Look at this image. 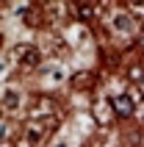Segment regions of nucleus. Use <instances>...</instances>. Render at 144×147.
<instances>
[{
	"label": "nucleus",
	"instance_id": "nucleus-6",
	"mask_svg": "<svg viewBox=\"0 0 144 147\" xmlns=\"http://www.w3.org/2000/svg\"><path fill=\"white\" fill-rule=\"evenodd\" d=\"M75 11H78V20H92L94 6H83V3H78V6H75Z\"/></svg>",
	"mask_w": 144,
	"mask_h": 147
},
{
	"label": "nucleus",
	"instance_id": "nucleus-1",
	"mask_svg": "<svg viewBox=\"0 0 144 147\" xmlns=\"http://www.w3.org/2000/svg\"><path fill=\"white\" fill-rule=\"evenodd\" d=\"M53 125H56L53 119H47V122H31L28 128H25V142H28L31 147L44 144V142H47L50 136H53V131H56Z\"/></svg>",
	"mask_w": 144,
	"mask_h": 147
},
{
	"label": "nucleus",
	"instance_id": "nucleus-4",
	"mask_svg": "<svg viewBox=\"0 0 144 147\" xmlns=\"http://www.w3.org/2000/svg\"><path fill=\"white\" fill-rule=\"evenodd\" d=\"M111 106H114V111H116V117H130V114H133V100H130V94L114 97Z\"/></svg>",
	"mask_w": 144,
	"mask_h": 147
},
{
	"label": "nucleus",
	"instance_id": "nucleus-3",
	"mask_svg": "<svg viewBox=\"0 0 144 147\" xmlns=\"http://www.w3.org/2000/svg\"><path fill=\"white\" fill-rule=\"evenodd\" d=\"M111 25H114V31H119V33H133L136 31V20L130 14H116L111 20Z\"/></svg>",
	"mask_w": 144,
	"mask_h": 147
},
{
	"label": "nucleus",
	"instance_id": "nucleus-7",
	"mask_svg": "<svg viewBox=\"0 0 144 147\" xmlns=\"http://www.w3.org/2000/svg\"><path fill=\"white\" fill-rule=\"evenodd\" d=\"M89 81H92V75H78V78H75V86H78V89H83V86H86V89H89V86H92Z\"/></svg>",
	"mask_w": 144,
	"mask_h": 147
},
{
	"label": "nucleus",
	"instance_id": "nucleus-5",
	"mask_svg": "<svg viewBox=\"0 0 144 147\" xmlns=\"http://www.w3.org/2000/svg\"><path fill=\"white\" fill-rule=\"evenodd\" d=\"M17 103H20V94H17V92H11V89L3 92V106H6V111H14Z\"/></svg>",
	"mask_w": 144,
	"mask_h": 147
},
{
	"label": "nucleus",
	"instance_id": "nucleus-2",
	"mask_svg": "<svg viewBox=\"0 0 144 147\" xmlns=\"http://www.w3.org/2000/svg\"><path fill=\"white\" fill-rule=\"evenodd\" d=\"M14 58H17V64L25 67V69H33V67L42 64V53L36 47H31V45H20V47H14Z\"/></svg>",
	"mask_w": 144,
	"mask_h": 147
}]
</instances>
